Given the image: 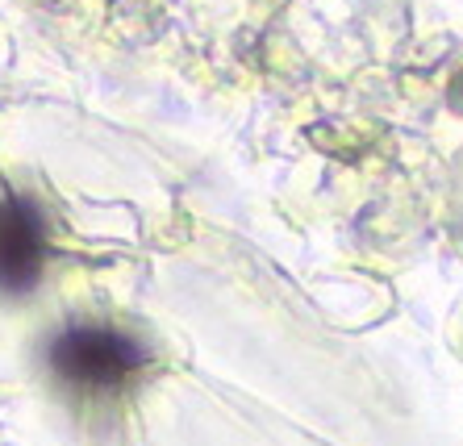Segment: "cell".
<instances>
[{
  "mask_svg": "<svg viewBox=\"0 0 463 446\" xmlns=\"http://www.w3.org/2000/svg\"><path fill=\"white\" fill-rule=\"evenodd\" d=\"M51 371L63 384H76L88 392H105L126 384L142 363L151 359V350L138 338L121 334L109 326H67L63 334L51 338L46 347Z\"/></svg>",
  "mask_w": 463,
  "mask_h": 446,
  "instance_id": "1",
  "label": "cell"
},
{
  "mask_svg": "<svg viewBox=\"0 0 463 446\" xmlns=\"http://www.w3.org/2000/svg\"><path fill=\"white\" fill-rule=\"evenodd\" d=\"M447 97H451V109H455V113H463V71L451 79V92H447Z\"/></svg>",
  "mask_w": 463,
  "mask_h": 446,
  "instance_id": "3",
  "label": "cell"
},
{
  "mask_svg": "<svg viewBox=\"0 0 463 446\" xmlns=\"http://www.w3.org/2000/svg\"><path fill=\"white\" fill-rule=\"evenodd\" d=\"M46 263V229L43 209L30 196H0V293L22 296L33 293Z\"/></svg>",
  "mask_w": 463,
  "mask_h": 446,
  "instance_id": "2",
  "label": "cell"
}]
</instances>
